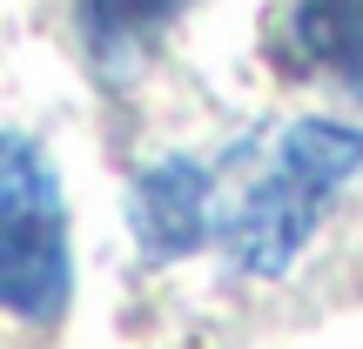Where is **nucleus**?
I'll return each mask as SVG.
<instances>
[{
	"label": "nucleus",
	"instance_id": "obj_1",
	"mask_svg": "<svg viewBox=\"0 0 363 349\" xmlns=\"http://www.w3.org/2000/svg\"><path fill=\"white\" fill-rule=\"evenodd\" d=\"M363 168V128L350 121H296L276 142L269 168L235 195L222 215V248L249 275H283L316 235L330 195Z\"/></svg>",
	"mask_w": 363,
	"mask_h": 349
},
{
	"label": "nucleus",
	"instance_id": "obj_2",
	"mask_svg": "<svg viewBox=\"0 0 363 349\" xmlns=\"http://www.w3.org/2000/svg\"><path fill=\"white\" fill-rule=\"evenodd\" d=\"M67 208L40 142L0 135V309L54 323L67 309Z\"/></svg>",
	"mask_w": 363,
	"mask_h": 349
},
{
	"label": "nucleus",
	"instance_id": "obj_3",
	"mask_svg": "<svg viewBox=\"0 0 363 349\" xmlns=\"http://www.w3.org/2000/svg\"><path fill=\"white\" fill-rule=\"evenodd\" d=\"M128 222H135V242L155 262L189 256L208 235V168L189 161V155H169V161H155V168H142L135 175Z\"/></svg>",
	"mask_w": 363,
	"mask_h": 349
},
{
	"label": "nucleus",
	"instance_id": "obj_4",
	"mask_svg": "<svg viewBox=\"0 0 363 349\" xmlns=\"http://www.w3.org/2000/svg\"><path fill=\"white\" fill-rule=\"evenodd\" d=\"M276 54L296 74H323V81L363 88V0H283Z\"/></svg>",
	"mask_w": 363,
	"mask_h": 349
},
{
	"label": "nucleus",
	"instance_id": "obj_5",
	"mask_svg": "<svg viewBox=\"0 0 363 349\" xmlns=\"http://www.w3.org/2000/svg\"><path fill=\"white\" fill-rule=\"evenodd\" d=\"M182 7H189V0H81V34H88L94 61H128V54H142Z\"/></svg>",
	"mask_w": 363,
	"mask_h": 349
}]
</instances>
